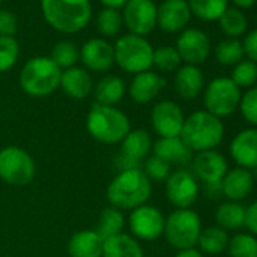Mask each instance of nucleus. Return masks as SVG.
<instances>
[{"instance_id": "nucleus-2", "label": "nucleus", "mask_w": 257, "mask_h": 257, "mask_svg": "<svg viewBox=\"0 0 257 257\" xmlns=\"http://www.w3.org/2000/svg\"><path fill=\"white\" fill-rule=\"evenodd\" d=\"M180 138L195 153L215 150L224 138V124L207 110H195L185 118Z\"/></svg>"}, {"instance_id": "nucleus-49", "label": "nucleus", "mask_w": 257, "mask_h": 257, "mask_svg": "<svg viewBox=\"0 0 257 257\" xmlns=\"http://www.w3.org/2000/svg\"><path fill=\"white\" fill-rule=\"evenodd\" d=\"M0 4H2V0H0Z\"/></svg>"}, {"instance_id": "nucleus-32", "label": "nucleus", "mask_w": 257, "mask_h": 257, "mask_svg": "<svg viewBox=\"0 0 257 257\" xmlns=\"http://www.w3.org/2000/svg\"><path fill=\"white\" fill-rule=\"evenodd\" d=\"M218 22H219L222 32L225 35H228L230 38H237V37L243 35L248 28L246 17L237 8H227Z\"/></svg>"}, {"instance_id": "nucleus-40", "label": "nucleus", "mask_w": 257, "mask_h": 257, "mask_svg": "<svg viewBox=\"0 0 257 257\" xmlns=\"http://www.w3.org/2000/svg\"><path fill=\"white\" fill-rule=\"evenodd\" d=\"M143 171L149 177V180L162 182V180H167L168 176L171 174V165L153 155V156L147 158V161L144 162Z\"/></svg>"}, {"instance_id": "nucleus-31", "label": "nucleus", "mask_w": 257, "mask_h": 257, "mask_svg": "<svg viewBox=\"0 0 257 257\" xmlns=\"http://www.w3.org/2000/svg\"><path fill=\"white\" fill-rule=\"evenodd\" d=\"M227 4L228 0H188L191 14L203 22L219 20L227 10Z\"/></svg>"}, {"instance_id": "nucleus-9", "label": "nucleus", "mask_w": 257, "mask_h": 257, "mask_svg": "<svg viewBox=\"0 0 257 257\" xmlns=\"http://www.w3.org/2000/svg\"><path fill=\"white\" fill-rule=\"evenodd\" d=\"M240 88H237L230 77H216L204 88V110L218 116H230L234 113L240 103Z\"/></svg>"}, {"instance_id": "nucleus-38", "label": "nucleus", "mask_w": 257, "mask_h": 257, "mask_svg": "<svg viewBox=\"0 0 257 257\" xmlns=\"http://www.w3.org/2000/svg\"><path fill=\"white\" fill-rule=\"evenodd\" d=\"M122 26V17L118 10L104 8L97 17V29L103 37H115Z\"/></svg>"}, {"instance_id": "nucleus-7", "label": "nucleus", "mask_w": 257, "mask_h": 257, "mask_svg": "<svg viewBox=\"0 0 257 257\" xmlns=\"http://www.w3.org/2000/svg\"><path fill=\"white\" fill-rule=\"evenodd\" d=\"M115 62L127 73L140 74L149 71L153 65V47L138 35H124L113 46Z\"/></svg>"}, {"instance_id": "nucleus-26", "label": "nucleus", "mask_w": 257, "mask_h": 257, "mask_svg": "<svg viewBox=\"0 0 257 257\" xmlns=\"http://www.w3.org/2000/svg\"><path fill=\"white\" fill-rule=\"evenodd\" d=\"M101 257H144V251L132 234L118 233L103 240Z\"/></svg>"}, {"instance_id": "nucleus-15", "label": "nucleus", "mask_w": 257, "mask_h": 257, "mask_svg": "<svg viewBox=\"0 0 257 257\" xmlns=\"http://www.w3.org/2000/svg\"><path fill=\"white\" fill-rule=\"evenodd\" d=\"M176 50L188 65H200L210 55V40L200 29H185L177 40Z\"/></svg>"}, {"instance_id": "nucleus-45", "label": "nucleus", "mask_w": 257, "mask_h": 257, "mask_svg": "<svg viewBox=\"0 0 257 257\" xmlns=\"http://www.w3.org/2000/svg\"><path fill=\"white\" fill-rule=\"evenodd\" d=\"M204 192H206V195H207L210 200H219V198L224 197V195H222L221 182H218V183H207V185L204 186Z\"/></svg>"}, {"instance_id": "nucleus-35", "label": "nucleus", "mask_w": 257, "mask_h": 257, "mask_svg": "<svg viewBox=\"0 0 257 257\" xmlns=\"http://www.w3.org/2000/svg\"><path fill=\"white\" fill-rule=\"evenodd\" d=\"M50 59L56 64L58 68L68 70V68L74 67V64L80 59V52L73 43L61 41L53 47Z\"/></svg>"}, {"instance_id": "nucleus-21", "label": "nucleus", "mask_w": 257, "mask_h": 257, "mask_svg": "<svg viewBox=\"0 0 257 257\" xmlns=\"http://www.w3.org/2000/svg\"><path fill=\"white\" fill-rule=\"evenodd\" d=\"M165 85L167 82L162 76L149 70L134 77L131 86H128V95L138 104H147L159 95Z\"/></svg>"}, {"instance_id": "nucleus-44", "label": "nucleus", "mask_w": 257, "mask_h": 257, "mask_svg": "<svg viewBox=\"0 0 257 257\" xmlns=\"http://www.w3.org/2000/svg\"><path fill=\"white\" fill-rule=\"evenodd\" d=\"M245 227L249 230V233L252 236L257 237V200L254 203H251L249 207H246V212H245Z\"/></svg>"}, {"instance_id": "nucleus-23", "label": "nucleus", "mask_w": 257, "mask_h": 257, "mask_svg": "<svg viewBox=\"0 0 257 257\" xmlns=\"http://www.w3.org/2000/svg\"><path fill=\"white\" fill-rule=\"evenodd\" d=\"M176 92L183 100H194L204 91V74L197 65H183L174 76Z\"/></svg>"}, {"instance_id": "nucleus-8", "label": "nucleus", "mask_w": 257, "mask_h": 257, "mask_svg": "<svg viewBox=\"0 0 257 257\" xmlns=\"http://www.w3.org/2000/svg\"><path fill=\"white\" fill-rule=\"evenodd\" d=\"M37 174V165L32 156L17 147L10 146L0 150V179L13 186L29 185Z\"/></svg>"}, {"instance_id": "nucleus-28", "label": "nucleus", "mask_w": 257, "mask_h": 257, "mask_svg": "<svg viewBox=\"0 0 257 257\" xmlns=\"http://www.w3.org/2000/svg\"><path fill=\"white\" fill-rule=\"evenodd\" d=\"M246 207L239 201H225L218 206L215 212L216 225L227 230H237L245 225Z\"/></svg>"}, {"instance_id": "nucleus-13", "label": "nucleus", "mask_w": 257, "mask_h": 257, "mask_svg": "<svg viewBox=\"0 0 257 257\" xmlns=\"http://www.w3.org/2000/svg\"><path fill=\"white\" fill-rule=\"evenodd\" d=\"M122 20L132 35L146 37L158 26V7L153 0H128L124 5Z\"/></svg>"}, {"instance_id": "nucleus-20", "label": "nucleus", "mask_w": 257, "mask_h": 257, "mask_svg": "<svg viewBox=\"0 0 257 257\" xmlns=\"http://www.w3.org/2000/svg\"><path fill=\"white\" fill-rule=\"evenodd\" d=\"M221 188L222 195L228 201H242L251 194L254 188V173L242 167L228 170L221 180Z\"/></svg>"}, {"instance_id": "nucleus-14", "label": "nucleus", "mask_w": 257, "mask_h": 257, "mask_svg": "<svg viewBox=\"0 0 257 257\" xmlns=\"http://www.w3.org/2000/svg\"><path fill=\"white\" fill-rule=\"evenodd\" d=\"M152 125L155 132L161 138H176L180 137L183 122H185V115L182 107L171 101V100H164L155 104L152 110Z\"/></svg>"}, {"instance_id": "nucleus-25", "label": "nucleus", "mask_w": 257, "mask_h": 257, "mask_svg": "<svg viewBox=\"0 0 257 257\" xmlns=\"http://www.w3.org/2000/svg\"><path fill=\"white\" fill-rule=\"evenodd\" d=\"M67 249L70 257H101L103 239L95 230H80L70 237Z\"/></svg>"}, {"instance_id": "nucleus-16", "label": "nucleus", "mask_w": 257, "mask_h": 257, "mask_svg": "<svg viewBox=\"0 0 257 257\" xmlns=\"http://www.w3.org/2000/svg\"><path fill=\"white\" fill-rule=\"evenodd\" d=\"M192 170L194 176L201 182L218 183L224 179L228 171V164L225 158L216 150L200 152L192 158Z\"/></svg>"}, {"instance_id": "nucleus-17", "label": "nucleus", "mask_w": 257, "mask_h": 257, "mask_svg": "<svg viewBox=\"0 0 257 257\" xmlns=\"http://www.w3.org/2000/svg\"><path fill=\"white\" fill-rule=\"evenodd\" d=\"M189 20L191 10L186 0H164L158 8L156 23L167 34L185 31Z\"/></svg>"}, {"instance_id": "nucleus-11", "label": "nucleus", "mask_w": 257, "mask_h": 257, "mask_svg": "<svg viewBox=\"0 0 257 257\" xmlns=\"http://www.w3.org/2000/svg\"><path fill=\"white\" fill-rule=\"evenodd\" d=\"M165 195L177 209H189L198 198L200 186L197 177L186 170H177L165 180Z\"/></svg>"}, {"instance_id": "nucleus-1", "label": "nucleus", "mask_w": 257, "mask_h": 257, "mask_svg": "<svg viewBox=\"0 0 257 257\" xmlns=\"http://www.w3.org/2000/svg\"><path fill=\"white\" fill-rule=\"evenodd\" d=\"M152 197V182L143 168L119 171L106 189L109 204L118 210H134L147 204Z\"/></svg>"}, {"instance_id": "nucleus-34", "label": "nucleus", "mask_w": 257, "mask_h": 257, "mask_svg": "<svg viewBox=\"0 0 257 257\" xmlns=\"http://www.w3.org/2000/svg\"><path fill=\"white\" fill-rule=\"evenodd\" d=\"M243 55L242 43L236 38L224 40L215 49V58L221 65H236L242 61Z\"/></svg>"}, {"instance_id": "nucleus-4", "label": "nucleus", "mask_w": 257, "mask_h": 257, "mask_svg": "<svg viewBox=\"0 0 257 257\" xmlns=\"http://www.w3.org/2000/svg\"><path fill=\"white\" fill-rule=\"evenodd\" d=\"M89 135L101 144H118L131 132L127 115L115 106L94 104L86 116Z\"/></svg>"}, {"instance_id": "nucleus-33", "label": "nucleus", "mask_w": 257, "mask_h": 257, "mask_svg": "<svg viewBox=\"0 0 257 257\" xmlns=\"http://www.w3.org/2000/svg\"><path fill=\"white\" fill-rule=\"evenodd\" d=\"M227 249L231 257H257V237L251 233H237L230 237Z\"/></svg>"}, {"instance_id": "nucleus-18", "label": "nucleus", "mask_w": 257, "mask_h": 257, "mask_svg": "<svg viewBox=\"0 0 257 257\" xmlns=\"http://www.w3.org/2000/svg\"><path fill=\"white\" fill-rule=\"evenodd\" d=\"M230 156L237 167L257 168V127L243 128L230 143Z\"/></svg>"}, {"instance_id": "nucleus-48", "label": "nucleus", "mask_w": 257, "mask_h": 257, "mask_svg": "<svg viewBox=\"0 0 257 257\" xmlns=\"http://www.w3.org/2000/svg\"><path fill=\"white\" fill-rule=\"evenodd\" d=\"M257 0H233V4L236 8H242V10H249L255 5Z\"/></svg>"}, {"instance_id": "nucleus-29", "label": "nucleus", "mask_w": 257, "mask_h": 257, "mask_svg": "<svg viewBox=\"0 0 257 257\" xmlns=\"http://www.w3.org/2000/svg\"><path fill=\"white\" fill-rule=\"evenodd\" d=\"M228 240H230L228 233L224 228H221L218 225H212V227L201 230L197 245L200 246L201 252L215 255V254H221L227 249Z\"/></svg>"}, {"instance_id": "nucleus-46", "label": "nucleus", "mask_w": 257, "mask_h": 257, "mask_svg": "<svg viewBox=\"0 0 257 257\" xmlns=\"http://www.w3.org/2000/svg\"><path fill=\"white\" fill-rule=\"evenodd\" d=\"M176 257H203V252L197 248H188V249H180Z\"/></svg>"}, {"instance_id": "nucleus-39", "label": "nucleus", "mask_w": 257, "mask_h": 257, "mask_svg": "<svg viewBox=\"0 0 257 257\" xmlns=\"http://www.w3.org/2000/svg\"><path fill=\"white\" fill-rule=\"evenodd\" d=\"M20 47L14 37H0V73L11 70L19 59Z\"/></svg>"}, {"instance_id": "nucleus-43", "label": "nucleus", "mask_w": 257, "mask_h": 257, "mask_svg": "<svg viewBox=\"0 0 257 257\" xmlns=\"http://www.w3.org/2000/svg\"><path fill=\"white\" fill-rule=\"evenodd\" d=\"M242 47H243V53L248 56V59L257 64V29L251 31L245 37Z\"/></svg>"}, {"instance_id": "nucleus-30", "label": "nucleus", "mask_w": 257, "mask_h": 257, "mask_svg": "<svg viewBox=\"0 0 257 257\" xmlns=\"http://www.w3.org/2000/svg\"><path fill=\"white\" fill-rule=\"evenodd\" d=\"M124 224H125V218H124L122 212L112 207V206H109V207H104L100 212L95 231L104 240V239L112 237V236H115L118 233H122Z\"/></svg>"}, {"instance_id": "nucleus-3", "label": "nucleus", "mask_w": 257, "mask_h": 257, "mask_svg": "<svg viewBox=\"0 0 257 257\" xmlns=\"http://www.w3.org/2000/svg\"><path fill=\"white\" fill-rule=\"evenodd\" d=\"M43 16L56 31L76 34L91 20L89 0H41Z\"/></svg>"}, {"instance_id": "nucleus-37", "label": "nucleus", "mask_w": 257, "mask_h": 257, "mask_svg": "<svg viewBox=\"0 0 257 257\" xmlns=\"http://www.w3.org/2000/svg\"><path fill=\"white\" fill-rule=\"evenodd\" d=\"M230 79L237 88L254 86V83L257 82V64L249 59L240 61L239 64L234 65Z\"/></svg>"}, {"instance_id": "nucleus-12", "label": "nucleus", "mask_w": 257, "mask_h": 257, "mask_svg": "<svg viewBox=\"0 0 257 257\" xmlns=\"http://www.w3.org/2000/svg\"><path fill=\"white\" fill-rule=\"evenodd\" d=\"M165 218L162 212L150 204H143L131 212L128 228L135 239L155 240L164 234Z\"/></svg>"}, {"instance_id": "nucleus-5", "label": "nucleus", "mask_w": 257, "mask_h": 257, "mask_svg": "<svg viewBox=\"0 0 257 257\" xmlns=\"http://www.w3.org/2000/svg\"><path fill=\"white\" fill-rule=\"evenodd\" d=\"M61 68L46 56H37L26 62L20 73L22 89L32 97H46L59 88Z\"/></svg>"}, {"instance_id": "nucleus-41", "label": "nucleus", "mask_w": 257, "mask_h": 257, "mask_svg": "<svg viewBox=\"0 0 257 257\" xmlns=\"http://www.w3.org/2000/svg\"><path fill=\"white\" fill-rule=\"evenodd\" d=\"M239 110L248 122L257 125V86H251L240 97Z\"/></svg>"}, {"instance_id": "nucleus-42", "label": "nucleus", "mask_w": 257, "mask_h": 257, "mask_svg": "<svg viewBox=\"0 0 257 257\" xmlns=\"http://www.w3.org/2000/svg\"><path fill=\"white\" fill-rule=\"evenodd\" d=\"M17 32V19L13 13L0 10V37H14Z\"/></svg>"}, {"instance_id": "nucleus-6", "label": "nucleus", "mask_w": 257, "mask_h": 257, "mask_svg": "<svg viewBox=\"0 0 257 257\" xmlns=\"http://www.w3.org/2000/svg\"><path fill=\"white\" fill-rule=\"evenodd\" d=\"M200 215L192 209H176L165 218L164 236L176 249L195 248L201 233Z\"/></svg>"}, {"instance_id": "nucleus-24", "label": "nucleus", "mask_w": 257, "mask_h": 257, "mask_svg": "<svg viewBox=\"0 0 257 257\" xmlns=\"http://www.w3.org/2000/svg\"><path fill=\"white\" fill-rule=\"evenodd\" d=\"M59 86L70 98H74V100L86 98L94 89L89 73L77 67H71L61 74Z\"/></svg>"}, {"instance_id": "nucleus-27", "label": "nucleus", "mask_w": 257, "mask_h": 257, "mask_svg": "<svg viewBox=\"0 0 257 257\" xmlns=\"http://www.w3.org/2000/svg\"><path fill=\"white\" fill-rule=\"evenodd\" d=\"M125 94V83L118 76L103 77L94 88V97L97 104L115 106L121 101Z\"/></svg>"}, {"instance_id": "nucleus-19", "label": "nucleus", "mask_w": 257, "mask_h": 257, "mask_svg": "<svg viewBox=\"0 0 257 257\" xmlns=\"http://www.w3.org/2000/svg\"><path fill=\"white\" fill-rule=\"evenodd\" d=\"M80 59L86 68L92 71L104 73L115 62L113 46H110L106 40L92 38L83 44L80 50Z\"/></svg>"}, {"instance_id": "nucleus-22", "label": "nucleus", "mask_w": 257, "mask_h": 257, "mask_svg": "<svg viewBox=\"0 0 257 257\" xmlns=\"http://www.w3.org/2000/svg\"><path fill=\"white\" fill-rule=\"evenodd\" d=\"M153 155L168 162L170 165H186L192 162L194 152L183 143L180 137L159 138L153 144Z\"/></svg>"}, {"instance_id": "nucleus-47", "label": "nucleus", "mask_w": 257, "mask_h": 257, "mask_svg": "<svg viewBox=\"0 0 257 257\" xmlns=\"http://www.w3.org/2000/svg\"><path fill=\"white\" fill-rule=\"evenodd\" d=\"M100 2L106 7V8H113V10H116V8H121V7H124L128 0H100Z\"/></svg>"}, {"instance_id": "nucleus-36", "label": "nucleus", "mask_w": 257, "mask_h": 257, "mask_svg": "<svg viewBox=\"0 0 257 257\" xmlns=\"http://www.w3.org/2000/svg\"><path fill=\"white\" fill-rule=\"evenodd\" d=\"M180 64H182V59L176 47L164 46V47L153 50V65L159 68L161 71H165V73L176 71L180 68Z\"/></svg>"}, {"instance_id": "nucleus-10", "label": "nucleus", "mask_w": 257, "mask_h": 257, "mask_svg": "<svg viewBox=\"0 0 257 257\" xmlns=\"http://www.w3.org/2000/svg\"><path fill=\"white\" fill-rule=\"evenodd\" d=\"M152 149L153 143L147 131H144V128L131 131L121 141V152L116 158L118 171L141 168L143 161L149 156Z\"/></svg>"}]
</instances>
